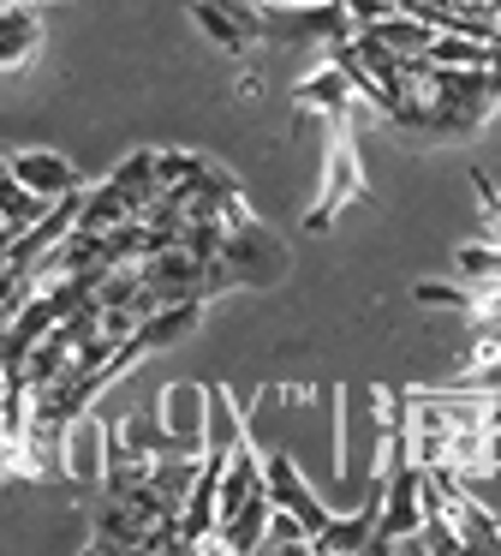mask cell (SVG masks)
Listing matches in <instances>:
<instances>
[{
  "mask_svg": "<svg viewBox=\"0 0 501 556\" xmlns=\"http://www.w3.org/2000/svg\"><path fill=\"white\" fill-rule=\"evenodd\" d=\"M203 305H209V300H174V305H162V312H150L138 324L143 353H162V348H174V341H185L191 329L203 324Z\"/></svg>",
  "mask_w": 501,
  "mask_h": 556,
  "instance_id": "7c38bea8",
  "label": "cell"
},
{
  "mask_svg": "<svg viewBox=\"0 0 501 556\" xmlns=\"http://www.w3.org/2000/svg\"><path fill=\"white\" fill-rule=\"evenodd\" d=\"M257 7H298V0H257Z\"/></svg>",
  "mask_w": 501,
  "mask_h": 556,
  "instance_id": "603a6c76",
  "label": "cell"
},
{
  "mask_svg": "<svg viewBox=\"0 0 501 556\" xmlns=\"http://www.w3.org/2000/svg\"><path fill=\"white\" fill-rule=\"evenodd\" d=\"M155 419L174 431L185 455H203V425H209V383H167L155 401Z\"/></svg>",
  "mask_w": 501,
  "mask_h": 556,
  "instance_id": "8992f818",
  "label": "cell"
},
{
  "mask_svg": "<svg viewBox=\"0 0 501 556\" xmlns=\"http://www.w3.org/2000/svg\"><path fill=\"white\" fill-rule=\"evenodd\" d=\"M7 168L18 186H30L36 198H66V192H84V174L72 156H60V150H7Z\"/></svg>",
  "mask_w": 501,
  "mask_h": 556,
  "instance_id": "277c9868",
  "label": "cell"
},
{
  "mask_svg": "<svg viewBox=\"0 0 501 556\" xmlns=\"http://www.w3.org/2000/svg\"><path fill=\"white\" fill-rule=\"evenodd\" d=\"M352 78L341 73V66H322V73H310V78H298L293 85V109H298V121H305V114H322V121H334V114H346L352 109Z\"/></svg>",
  "mask_w": 501,
  "mask_h": 556,
  "instance_id": "30bf717a",
  "label": "cell"
},
{
  "mask_svg": "<svg viewBox=\"0 0 501 556\" xmlns=\"http://www.w3.org/2000/svg\"><path fill=\"white\" fill-rule=\"evenodd\" d=\"M429 66H496V42L477 37H453V30H436V42L424 49Z\"/></svg>",
  "mask_w": 501,
  "mask_h": 556,
  "instance_id": "e0dca14e",
  "label": "cell"
},
{
  "mask_svg": "<svg viewBox=\"0 0 501 556\" xmlns=\"http://www.w3.org/2000/svg\"><path fill=\"white\" fill-rule=\"evenodd\" d=\"M257 551H269V556H310V527L298 515H286V508H274Z\"/></svg>",
  "mask_w": 501,
  "mask_h": 556,
  "instance_id": "ac0fdd59",
  "label": "cell"
},
{
  "mask_svg": "<svg viewBox=\"0 0 501 556\" xmlns=\"http://www.w3.org/2000/svg\"><path fill=\"white\" fill-rule=\"evenodd\" d=\"M42 54V18L30 0H7L0 7V73H18Z\"/></svg>",
  "mask_w": 501,
  "mask_h": 556,
  "instance_id": "ba28073f",
  "label": "cell"
},
{
  "mask_svg": "<svg viewBox=\"0 0 501 556\" xmlns=\"http://www.w3.org/2000/svg\"><path fill=\"white\" fill-rule=\"evenodd\" d=\"M102 467H107V425L95 413H78L60 437V472L90 491V484H102Z\"/></svg>",
  "mask_w": 501,
  "mask_h": 556,
  "instance_id": "5b68a950",
  "label": "cell"
},
{
  "mask_svg": "<svg viewBox=\"0 0 501 556\" xmlns=\"http://www.w3.org/2000/svg\"><path fill=\"white\" fill-rule=\"evenodd\" d=\"M370 198V180H364V162H358V144H352V109L329 121V162H322V198L305 210V233H322L334 228L346 204Z\"/></svg>",
  "mask_w": 501,
  "mask_h": 556,
  "instance_id": "7a4b0ae2",
  "label": "cell"
},
{
  "mask_svg": "<svg viewBox=\"0 0 501 556\" xmlns=\"http://www.w3.org/2000/svg\"><path fill=\"white\" fill-rule=\"evenodd\" d=\"M269 515H274V503H269V484H262V491L245 496V508H239L233 520H221V527H215V539H221V556H257Z\"/></svg>",
  "mask_w": 501,
  "mask_h": 556,
  "instance_id": "8fae6325",
  "label": "cell"
},
{
  "mask_svg": "<svg viewBox=\"0 0 501 556\" xmlns=\"http://www.w3.org/2000/svg\"><path fill=\"white\" fill-rule=\"evenodd\" d=\"M119 222H131V204H126V192H119L114 180L90 186V192H84V210H78V228H84V233H114Z\"/></svg>",
  "mask_w": 501,
  "mask_h": 556,
  "instance_id": "5bb4252c",
  "label": "cell"
},
{
  "mask_svg": "<svg viewBox=\"0 0 501 556\" xmlns=\"http://www.w3.org/2000/svg\"><path fill=\"white\" fill-rule=\"evenodd\" d=\"M197 174H209V156H197V150H155V180L162 186H191Z\"/></svg>",
  "mask_w": 501,
  "mask_h": 556,
  "instance_id": "d6986e66",
  "label": "cell"
},
{
  "mask_svg": "<svg viewBox=\"0 0 501 556\" xmlns=\"http://www.w3.org/2000/svg\"><path fill=\"white\" fill-rule=\"evenodd\" d=\"M185 13H191V25H197L221 54H245L251 49V37L239 30V18L227 13V7H215V0H185Z\"/></svg>",
  "mask_w": 501,
  "mask_h": 556,
  "instance_id": "9a60e30c",
  "label": "cell"
},
{
  "mask_svg": "<svg viewBox=\"0 0 501 556\" xmlns=\"http://www.w3.org/2000/svg\"><path fill=\"white\" fill-rule=\"evenodd\" d=\"M107 180L126 192V204H131V216H143V210L155 204V192H162V180H155V150H131L126 162H119Z\"/></svg>",
  "mask_w": 501,
  "mask_h": 556,
  "instance_id": "4fadbf2b",
  "label": "cell"
},
{
  "mask_svg": "<svg viewBox=\"0 0 501 556\" xmlns=\"http://www.w3.org/2000/svg\"><path fill=\"white\" fill-rule=\"evenodd\" d=\"M376 508H382V467H376V484H370V496L352 508V515H334L329 527L310 539V556H358L370 551V539H376Z\"/></svg>",
  "mask_w": 501,
  "mask_h": 556,
  "instance_id": "52a82bcc",
  "label": "cell"
},
{
  "mask_svg": "<svg viewBox=\"0 0 501 556\" xmlns=\"http://www.w3.org/2000/svg\"><path fill=\"white\" fill-rule=\"evenodd\" d=\"M30 7H36V0H30Z\"/></svg>",
  "mask_w": 501,
  "mask_h": 556,
  "instance_id": "cb8c5ba5",
  "label": "cell"
},
{
  "mask_svg": "<svg viewBox=\"0 0 501 556\" xmlns=\"http://www.w3.org/2000/svg\"><path fill=\"white\" fill-rule=\"evenodd\" d=\"M358 30H370V37H376L382 49H394V54H424L429 42H436V30H429L424 18H412V13H394V18H382V25H358Z\"/></svg>",
  "mask_w": 501,
  "mask_h": 556,
  "instance_id": "2e32d148",
  "label": "cell"
},
{
  "mask_svg": "<svg viewBox=\"0 0 501 556\" xmlns=\"http://www.w3.org/2000/svg\"><path fill=\"white\" fill-rule=\"evenodd\" d=\"M90 539H84V551L107 556V551H143V532H150V520H138L126 503H114V496H95V520H90Z\"/></svg>",
  "mask_w": 501,
  "mask_h": 556,
  "instance_id": "9c48e42d",
  "label": "cell"
},
{
  "mask_svg": "<svg viewBox=\"0 0 501 556\" xmlns=\"http://www.w3.org/2000/svg\"><path fill=\"white\" fill-rule=\"evenodd\" d=\"M460 276L465 281H501V245H489V240L460 245Z\"/></svg>",
  "mask_w": 501,
  "mask_h": 556,
  "instance_id": "44dd1931",
  "label": "cell"
},
{
  "mask_svg": "<svg viewBox=\"0 0 501 556\" xmlns=\"http://www.w3.org/2000/svg\"><path fill=\"white\" fill-rule=\"evenodd\" d=\"M352 13L346 0H298V7H257V42H281V49H329V42L352 37Z\"/></svg>",
  "mask_w": 501,
  "mask_h": 556,
  "instance_id": "6da1fadb",
  "label": "cell"
},
{
  "mask_svg": "<svg viewBox=\"0 0 501 556\" xmlns=\"http://www.w3.org/2000/svg\"><path fill=\"white\" fill-rule=\"evenodd\" d=\"M346 13H352V25H382L400 13V0H346Z\"/></svg>",
  "mask_w": 501,
  "mask_h": 556,
  "instance_id": "7402d4cb",
  "label": "cell"
},
{
  "mask_svg": "<svg viewBox=\"0 0 501 556\" xmlns=\"http://www.w3.org/2000/svg\"><path fill=\"white\" fill-rule=\"evenodd\" d=\"M262 484H269V503H274V508H286V515L305 520L310 539H317V532L334 520V508L322 503L317 491H310L305 472H298V460H293V455H281V448H269V455H262Z\"/></svg>",
  "mask_w": 501,
  "mask_h": 556,
  "instance_id": "3957f363",
  "label": "cell"
},
{
  "mask_svg": "<svg viewBox=\"0 0 501 556\" xmlns=\"http://www.w3.org/2000/svg\"><path fill=\"white\" fill-rule=\"evenodd\" d=\"M412 300L418 305H436V312H465V317H472L477 288H453V281H412Z\"/></svg>",
  "mask_w": 501,
  "mask_h": 556,
  "instance_id": "ffe728a7",
  "label": "cell"
}]
</instances>
